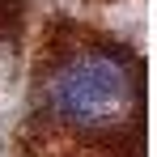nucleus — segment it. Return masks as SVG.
<instances>
[{
    "instance_id": "f257e3e1",
    "label": "nucleus",
    "mask_w": 157,
    "mask_h": 157,
    "mask_svg": "<svg viewBox=\"0 0 157 157\" xmlns=\"http://www.w3.org/2000/svg\"><path fill=\"white\" fill-rule=\"evenodd\" d=\"M47 115L85 136L119 132L140 115V68L119 47H81L47 77Z\"/></svg>"
}]
</instances>
